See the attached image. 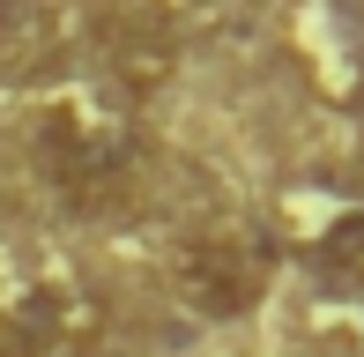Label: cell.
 Masks as SVG:
<instances>
[{"label":"cell","instance_id":"1","mask_svg":"<svg viewBox=\"0 0 364 357\" xmlns=\"http://www.w3.org/2000/svg\"><path fill=\"white\" fill-rule=\"evenodd\" d=\"M171 298L193 320H245L268 298V253L253 238H193L171 253Z\"/></svg>","mask_w":364,"mask_h":357},{"label":"cell","instance_id":"2","mask_svg":"<svg viewBox=\"0 0 364 357\" xmlns=\"http://www.w3.org/2000/svg\"><path fill=\"white\" fill-rule=\"evenodd\" d=\"M38 156L60 186H105L119 178V164L134 156V127L119 105H97V97H68V105L45 112L38 127Z\"/></svg>","mask_w":364,"mask_h":357},{"label":"cell","instance_id":"3","mask_svg":"<svg viewBox=\"0 0 364 357\" xmlns=\"http://www.w3.org/2000/svg\"><path fill=\"white\" fill-rule=\"evenodd\" d=\"M8 328L23 350L38 357H90L97 343H105V298H97L90 283H68V275H45V283L15 290L8 298Z\"/></svg>","mask_w":364,"mask_h":357},{"label":"cell","instance_id":"4","mask_svg":"<svg viewBox=\"0 0 364 357\" xmlns=\"http://www.w3.org/2000/svg\"><path fill=\"white\" fill-rule=\"evenodd\" d=\"M105 68L119 75V82L149 90V82L171 75V38H164L156 23H112L105 30Z\"/></svg>","mask_w":364,"mask_h":357},{"label":"cell","instance_id":"5","mask_svg":"<svg viewBox=\"0 0 364 357\" xmlns=\"http://www.w3.org/2000/svg\"><path fill=\"white\" fill-rule=\"evenodd\" d=\"M53 23H45V0H0V68H38Z\"/></svg>","mask_w":364,"mask_h":357},{"label":"cell","instance_id":"6","mask_svg":"<svg viewBox=\"0 0 364 357\" xmlns=\"http://www.w3.org/2000/svg\"><path fill=\"white\" fill-rule=\"evenodd\" d=\"M312 246H320L327 268H342V275H357V283H364V201H357V208H335L327 231L312 238Z\"/></svg>","mask_w":364,"mask_h":357},{"label":"cell","instance_id":"7","mask_svg":"<svg viewBox=\"0 0 364 357\" xmlns=\"http://www.w3.org/2000/svg\"><path fill=\"white\" fill-rule=\"evenodd\" d=\"M0 357H15V350H8V343H0Z\"/></svg>","mask_w":364,"mask_h":357}]
</instances>
